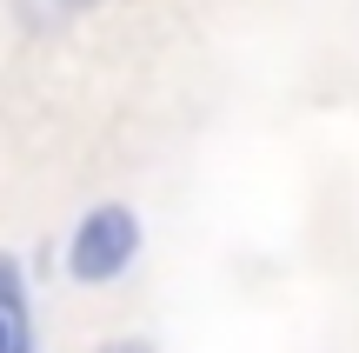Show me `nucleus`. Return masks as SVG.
<instances>
[{
    "label": "nucleus",
    "instance_id": "1",
    "mask_svg": "<svg viewBox=\"0 0 359 353\" xmlns=\"http://www.w3.org/2000/svg\"><path fill=\"white\" fill-rule=\"evenodd\" d=\"M133 253H140V213L120 207V200H100L67 240V274L80 287H107L133 267Z\"/></svg>",
    "mask_w": 359,
    "mask_h": 353
},
{
    "label": "nucleus",
    "instance_id": "2",
    "mask_svg": "<svg viewBox=\"0 0 359 353\" xmlns=\"http://www.w3.org/2000/svg\"><path fill=\"white\" fill-rule=\"evenodd\" d=\"M0 353H34V314H27V280L13 260H0Z\"/></svg>",
    "mask_w": 359,
    "mask_h": 353
},
{
    "label": "nucleus",
    "instance_id": "3",
    "mask_svg": "<svg viewBox=\"0 0 359 353\" xmlns=\"http://www.w3.org/2000/svg\"><path fill=\"white\" fill-rule=\"evenodd\" d=\"M87 7H100V0H13V13H20L27 34H53V27L80 20Z\"/></svg>",
    "mask_w": 359,
    "mask_h": 353
},
{
    "label": "nucleus",
    "instance_id": "4",
    "mask_svg": "<svg viewBox=\"0 0 359 353\" xmlns=\"http://www.w3.org/2000/svg\"><path fill=\"white\" fill-rule=\"evenodd\" d=\"M100 353H154V347H147V340H107Z\"/></svg>",
    "mask_w": 359,
    "mask_h": 353
}]
</instances>
